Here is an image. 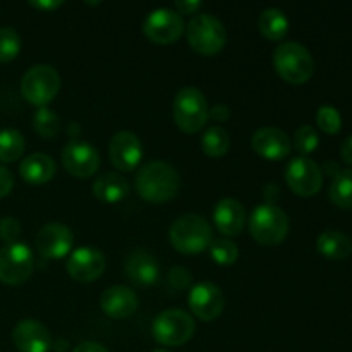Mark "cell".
<instances>
[{
  "instance_id": "cell-1",
  "label": "cell",
  "mask_w": 352,
  "mask_h": 352,
  "mask_svg": "<svg viewBox=\"0 0 352 352\" xmlns=\"http://www.w3.org/2000/svg\"><path fill=\"white\" fill-rule=\"evenodd\" d=\"M177 170L170 164L153 160L143 165L136 175V189L143 199L150 203H165L174 198L179 191Z\"/></svg>"
},
{
  "instance_id": "cell-6",
  "label": "cell",
  "mask_w": 352,
  "mask_h": 352,
  "mask_svg": "<svg viewBox=\"0 0 352 352\" xmlns=\"http://www.w3.org/2000/svg\"><path fill=\"white\" fill-rule=\"evenodd\" d=\"M172 113H174V120L179 129L188 134H195L206 126L208 103L198 88L188 86L175 95Z\"/></svg>"
},
{
  "instance_id": "cell-15",
  "label": "cell",
  "mask_w": 352,
  "mask_h": 352,
  "mask_svg": "<svg viewBox=\"0 0 352 352\" xmlns=\"http://www.w3.org/2000/svg\"><path fill=\"white\" fill-rule=\"evenodd\" d=\"M110 162L120 172H131L140 165L143 158V144L140 138L131 131H119L113 134L109 146Z\"/></svg>"
},
{
  "instance_id": "cell-31",
  "label": "cell",
  "mask_w": 352,
  "mask_h": 352,
  "mask_svg": "<svg viewBox=\"0 0 352 352\" xmlns=\"http://www.w3.org/2000/svg\"><path fill=\"white\" fill-rule=\"evenodd\" d=\"M21 36L14 28H0V62H10L19 55Z\"/></svg>"
},
{
  "instance_id": "cell-7",
  "label": "cell",
  "mask_w": 352,
  "mask_h": 352,
  "mask_svg": "<svg viewBox=\"0 0 352 352\" xmlns=\"http://www.w3.org/2000/svg\"><path fill=\"white\" fill-rule=\"evenodd\" d=\"M60 89V76L52 65L38 64L26 71L21 79V93L30 103L47 107Z\"/></svg>"
},
{
  "instance_id": "cell-13",
  "label": "cell",
  "mask_w": 352,
  "mask_h": 352,
  "mask_svg": "<svg viewBox=\"0 0 352 352\" xmlns=\"http://www.w3.org/2000/svg\"><path fill=\"white\" fill-rule=\"evenodd\" d=\"M105 267L107 261L103 253L91 246H82L76 250L69 256L67 265H65L71 278H74L76 282H82V284H89L102 277Z\"/></svg>"
},
{
  "instance_id": "cell-19",
  "label": "cell",
  "mask_w": 352,
  "mask_h": 352,
  "mask_svg": "<svg viewBox=\"0 0 352 352\" xmlns=\"http://www.w3.org/2000/svg\"><path fill=\"white\" fill-rule=\"evenodd\" d=\"M253 150L267 160H282L291 153V140L277 127H261L253 134Z\"/></svg>"
},
{
  "instance_id": "cell-12",
  "label": "cell",
  "mask_w": 352,
  "mask_h": 352,
  "mask_svg": "<svg viewBox=\"0 0 352 352\" xmlns=\"http://www.w3.org/2000/svg\"><path fill=\"white\" fill-rule=\"evenodd\" d=\"M62 165L72 177H91L100 167V155L85 141H71L62 150Z\"/></svg>"
},
{
  "instance_id": "cell-20",
  "label": "cell",
  "mask_w": 352,
  "mask_h": 352,
  "mask_svg": "<svg viewBox=\"0 0 352 352\" xmlns=\"http://www.w3.org/2000/svg\"><path fill=\"white\" fill-rule=\"evenodd\" d=\"M126 275L133 284L140 287L153 285L160 277L157 258L144 250H136L126 258Z\"/></svg>"
},
{
  "instance_id": "cell-4",
  "label": "cell",
  "mask_w": 352,
  "mask_h": 352,
  "mask_svg": "<svg viewBox=\"0 0 352 352\" xmlns=\"http://www.w3.org/2000/svg\"><path fill=\"white\" fill-rule=\"evenodd\" d=\"M186 36H188L189 47L196 54L212 57L226 47L227 31L223 24L212 14H196L189 19Z\"/></svg>"
},
{
  "instance_id": "cell-27",
  "label": "cell",
  "mask_w": 352,
  "mask_h": 352,
  "mask_svg": "<svg viewBox=\"0 0 352 352\" xmlns=\"http://www.w3.org/2000/svg\"><path fill=\"white\" fill-rule=\"evenodd\" d=\"M26 141L23 134L17 129H2L0 131V162H16L23 157Z\"/></svg>"
},
{
  "instance_id": "cell-9",
  "label": "cell",
  "mask_w": 352,
  "mask_h": 352,
  "mask_svg": "<svg viewBox=\"0 0 352 352\" xmlns=\"http://www.w3.org/2000/svg\"><path fill=\"white\" fill-rule=\"evenodd\" d=\"M33 268L34 258L30 246L23 243H12L0 248V280L3 284H23L33 274Z\"/></svg>"
},
{
  "instance_id": "cell-36",
  "label": "cell",
  "mask_w": 352,
  "mask_h": 352,
  "mask_svg": "<svg viewBox=\"0 0 352 352\" xmlns=\"http://www.w3.org/2000/svg\"><path fill=\"white\" fill-rule=\"evenodd\" d=\"M14 188V175L10 174L9 168L0 165V198H6Z\"/></svg>"
},
{
  "instance_id": "cell-29",
  "label": "cell",
  "mask_w": 352,
  "mask_h": 352,
  "mask_svg": "<svg viewBox=\"0 0 352 352\" xmlns=\"http://www.w3.org/2000/svg\"><path fill=\"white\" fill-rule=\"evenodd\" d=\"M33 126L34 131L43 140H54V138H57L58 131H60V119L48 107H38L33 116Z\"/></svg>"
},
{
  "instance_id": "cell-17",
  "label": "cell",
  "mask_w": 352,
  "mask_h": 352,
  "mask_svg": "<svg viewBox=\"0 0 352 352\" xmlns=\"http://www.w3.org/2000/svg\"><path fill=\"white\" fill-rule=\"evenodd\" d=\"M12 342L19 352H48L54 346L50 332L36 320H23L12 330Z\"/></svg>"
},
{
  "instance_id": "cell-26",
  "label": "cell",
  "mask_w": 352,
  "mask_h": 352,
  "mask_svg": "<svg viewBox=\"0 0 352 352\" xmlns=\"http://www.w3.org/2000/svg\"><path fill=\"white\" fill-rule=\"evenodd\" d=\"M329 195L340 208H352V168H344L333 175Z\"/></svg>"
},
{
  "instance_id": "cell-23",
  "label": "cell",
  "mask_w": 352,
  "mask_h": 352,
  "mask_svg": "<svg viewBox=\"0 0 352 352\" xmlns=\"http://www.w3.org/2000/svg\"><path fill=\"white\" fill-rule=\"evenodd\" d=\"M129 192V184L122 175L107 172L93 182V195L103 203H119Z\"/></svg>"
},
{
  "instance_id": "cell-33",
  "label": "cell",
  "mask_w": 352,
  "mask_h": 352,
  "mask_svg": "<svg viewBox=\"0 0 352 352\" xmlns=\"http://www.w3.org/2000/svg\"><path fill=\"white\" fill-rule=\"evenodd\" d=\"M316 124L320 129L325 131L329 134H337L342 127V117H340L339 110L332 105H322L316 112Z\"/></svg>"
},
{
  "instance_id": "cell-38",
  "label": "cell",
  "mask_w": 352,
  "mask_h": 352,
  "mask_svg": "<svg viewBox=\"0 0 352 352\" xmlns=\"http://www.w3.org/2000/svg\"><path fill=\"white\" fill-rule=\"evenodd\" d=\"M208 117H212L217 122H226L230 117V109L227 105H223V103H217L212 109H208Z\"/></svg>"
},
{
  "instance_id": "cell-37",
  "label": "cell",
  "mask_w": 352,
  "mask_h": 352,
  "mask_svg": "<svg viewBox=\"0 0 352 352\" xmlns=\"http://www.w3.org/2000/svg\"><path fill=\"white\" fill-rule=\"evenodd\" d=\"M199 7H201V2H198V0H177L175 2V10H177L179 14H195L199 10Z\"/></svg>"
},
{
  "instance_id": "cell-22",
  "label": "cell",
  "mask_w": 352,
  "mask_h": 352,
  "mask_svg": "<svg viewBox=\"0 0 352 352\" xmlns=\"http://www.w3.org/2000/svg\"><path fill=\"white\" fill-rule=\"evenodd\" d=\"M55 162L45 153H33L19 165V174L30 184H45L55 175Z\"/></svg>"
},
{
  "instance_id": "cell-11",
  "label": "cell",
  "mask_w": 352,
  "mask_h": 352,
  "mask_svg": "<svg viewBox=\"0 0 352 352\" xmlns=\"http://www.w3.org/2000/svg\"><path fill=\"white\" fill-rule=\"evenodd\" d=\"M285 181L292 192L309 198L322 189L323 174L315 160L308 157H296L285 168Z\"/></svg>"
},
{
  "instance_id": "cell-24",
  "label": "cell",
  "mask_w": 352,
  "mask_h": 352,
  "mask_svg": "<svg viewBox=\"0 0 352 352\" xmlns=\"http://www.w3.org/2000/svg\"><path fill=\"white\" fill-rule=\"evenodd\" d=\"M316 248L330 260H344L352 253V241L340 230H325L316 239Z\"/></svg>"
},
{
  "instance_id": "cell-16",
  "label": "cell",
  "mask_w": 352,
  "mask_h": 352,
  "mask_svg": "<svg viewBox=\"0 0 352 352\" xmlns=\"http://www.w3.org/2000/svg\"><path fill=\"white\" fill-rule=\"evenodd\" d=\"M189 308L203 322H213L223 311V294L219 285L201 282L189 291Z\"/></svg>"
},
{
  "instance_id": "cell-39",
  "label": "cell",
  "mask_w": 352,
  "mask_h": 352,
  "mask_svg": "<svg viewBox=\"0 0 352 352\" xmlns=\"http://www.w3.org/2000/svg\"><path fill=\"white\" fill-rule=\"evenodd\" d=\"M72 352H109V351H107V347H103L102 344L86 340V342H81L79 346H76V349Z\"/></svg>"
},
{
  "instance_id": "cell-2",
  "label": "cell",
  "mask_w": 352,
  "mask_h": 352,
  "mask_svg": "<svg viewBox=\"0 0 352 352\" xmlns=\"http://www.w3.org/2000/svg\"><path fill=\"white\" fill-rule=\"evenodd\" d=\"M274 67L284 81L302 85L315 71V60L305 45L298 41H284L274 52Z\"/></svg>"
},
{
  "instance_id": "cell-35",
  "label": "cell",
  "mask_w": 352,
  "mask_h": 352,
  "mask_svg": "<svg viewBox=\"0 0 352 352\" xmlns=\"http://www.w3.org/2000/svg\"><path fill=\"white\" fill-rule=\"evenodd\" d=\"M168 284L177 291H184V289L191 287L192 275L188 268L184 267H172L168 272Z\"/></svg>"
},
{
  "instance_id": "cell-30",
  "label": "cell",
  "mask_w": 352,
  "mask_h": 352,
  "mask_svg": "<svg viewBox=\"0 0 352 352\" xmlns=\"http://www.w3.org/2000/svg\"><path fill=\"white\" fill-rule=\"evenodd\" d=\"M210 254H212L213 261L217 265H223V267H229L234 265L239 258V248L234 241L227 239V237H219V239H213L210 244Z\"/></svg>"
},
{
  "instance_id": "cell-34",
  "label": "cell",
  "mask_w": 352,
  "mask_h": 352,
  "mask_svg": "<svg viewBox=\"0 0 352 352\" xmlns=\"http://www.w3.org/2000/svg\"><path fill=\"white\" fill-rule=\"evenodd\" d=\"M21 236V223L14 217H3L0 219V239L7 244L17 243Z\"/></svg>"
},
{
  "instance_id": "cell-32",
  "label": "cell",
  "mask_w": 352,
  "mask_h": 352,
  "mask_svg": "<svg viewBox=\"0 0 352 352\" xmlns=\"http://www.w3.org/2000/svg\"><path fill=\"white\" fill-rule=\"evenodd\" d=\"M318 143H320L318 133H316L315 127L313 126L305 124V126H301L296 129L294 148L299 151V153H301V157H308L309 153H313V151L318 148Z\"/></svg>"
},
{
  "instance_id": "cell-3",
  "label": "cell",
  "mask_w": 352,
  "mask_h": 352,
  "mask_svg": "<svg viewBox=\"0 0 352 352\" xmlns=\"http://www.w3.org/2000/svg\"><path fill=\"white\" fill-rule=\"evenodd\" d=\"M213 241L210 223L203 217L188 213L170 226V243L174 250L184 254H196L208 250Z\"/></svg>"
},
{
  "instance_id": "cell-14",
  "label": "cell",
  "mask_w": 352,
  "mask_h": 352,
  "mask_svg": "<svg viewBox=\"0 0 352 352\" xmlns=\"http://www.w3.org/2000/svg\"><path fill=\"white\" fill-rule=\"evenodd\" d=\"M36 250L47 260H60L71 251L74 234L67 226L58 222L47 223L36 234Z\"/></svg>"
},
{
  "instance_id": "cell-10",
  "label": "cell",
  "mask_w": 352,
  "mask_h": 352,
  "mask_svg": "<svg viewBox=\"0 0 352 352\" xmlns=\"http://www.w3.org/2000/svg\"><path fill=\"white\" fill-rule=\"evenodd\" d=\"M186 26L182 16L172 9H155L143 23V33L157 45H170L184 33Z\"/></svg>"
},
{
  "instance_id": "cell-42",
  "label": "cell",
  "mask_w": 352,
  "mask_h": 352,
  "mask_svg": "<svg viewBox=\"0 0 352 352\" xmlns=\"http://www.w3.org/2000/svg\"><path fill=\"white\" fill-rule=\"evenodd\" d=\"M151 352H170V351H167V349H162V347H158V349H153Z\"/></svg>"
},
{
  "instance_id": "cell-41",
  "label": "cell",
  "mask_w": 352,
  "mask_h": 352,
  "mask_svg": "<svg viewBox=\"0 0 352 352\" xmlns=\"http://www.w3.org/2000/svg\"><path fill=\"white\" fill-rule=\"evenodd\" d=\"M340 155H342V158L346 164L352 165V134L349 138H346V140H344L342 146H340Z\"/></svg>"
},
{
  "instance_id": "cell-21",
  "label": "cell",
  "mask_w": 352,
  "mask_h": 352,
  "mask_svg": "<svg viewBox=\"0 0 352 352\" xmlns=\"http://www.w3.org/2000/svg\"><path fill=\"white\" fill-rule=\"evenodd\" d=\"M213 222L223 236H239L246 223V210L237 199L226 198L217 203L213 210Z\"/></svg>"
},
{
  "instance_id": "cell-40",
  "label": "cell",
  "mask_w": 352,
  "mask_h": 352,
  "mask_svg": "<svg viewBox=\"0 0 352 352\" xmlns=\"http://www.w3.org/2000/svg\"><path fill=\"white\" fill-rule=\"evenodd\" d=\"M31 6L33 7H36V9H41V10H54V9H57V7H60L62 3L64 2H60V0H47V2H43V0H31Z\"/></svg>"
},
{
  "instance_id": "cell-28",
  "label": "cell",
  "mask_w": 352,
  "mask_h": 352,
  "mask_svg": "<svg viewBox=\"0 0 352 352\" xmlns=\"http://www.w3.org/2000/svg\"><path fill=\"white\" fill-rule=\"evenodd\" d=\"M230 146V138L223 127L213 126L210 129L205 131L201 138V148L208 157L219 158L229 151Z\"/></svg>"
},
{
  "instance_id": "cell-18",
  "label": "cell",
  "mask_w": 352,
  "mask_h": 352,
  "mask_svg": "<svg viewBox=\"0 0 352 352\" xmlns=\"http://www.w3.org/2000/svg\"><path fill=\"white\" fill-rule=\"evenodd\" d=\"M138 305V296L133 289L126 287V285H112L107 289L100 298V306L102 311L107 316L116 320L129 318L136 313Z\"/></svg>"
},
{
  "instance_id": "cell-8",
  "label": "cell",
  "mask_w": 352,
  "mask_h": 352,
  "mask_svg": "<svg viewBox=\"0 0 352 352\" xmlns=\"http://www.w3.org/2000/svg\"><path fill=\"white\" fill-rule=\"evenodd\" d=\"M196 323L192 316L182 309H165L155 318L153 332L155 340L162 346L179 347L184 346L195 336Z\"/></svg>"
},
{
  "instance_id": "cell-25",
  "label": "cell",
  "mask_w": 352,
  "mask_h": 352,
  "mask_svg": "<svg viewBox=\"0 0 352 352\" xmlns=\"http://www.w3.org/2000/svg\"><path fill=\"white\" fill-rule=\"evenodd\" d=\"M258 30L267 40L280 41L289 31V19L280 9L268 7L258 17Z\"/></svg>"
},
{
  "instance_id": "cell-5",
  "label": "cell",
  "mask_w": 352,
  "mask_h": 352,
  "mask_svg": "<svg viewBox=\"0 0 352 352\" xmlns=\"http://www.w3.org/2000/svg\"><path fill=\"white\" fill-rule=\"evenodd\" d=\"M250 232L256 243L263 246H277L287 237L289 217L277 205L263 203L251 213Z\"/></svg>"
}]
</instances>
